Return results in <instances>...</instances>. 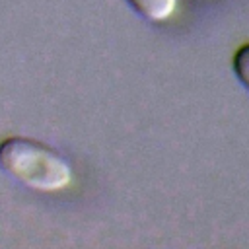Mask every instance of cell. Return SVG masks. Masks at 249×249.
I'll return each mask as SVG.
<instances>
[{
    "label": "cell",
    "instance_id": "1",
    "mask_svg": "<svg viewBox=\"0 0 249 249\" xmlns=\"http://www.w3.org/2000/svg\"><path fill=\"white\" fill-rule=\"evenodd\" d=\"M0 167L35 191H60L72 181L70 163L54 148L27 136L0 142Z\"/></svg>",
    "mask_w": 249,
    "mask_h": 249
},
{
    "label": "cell",
    "instance_id": "3",
    "mask_svg": "<svg viewBox=\"0 0 249 249\" xmlns=\"http://www.w3.org/2000/svg\"><path fill=\"white\" fill-rule=\"evenodd\" d=\"M231 68L235 78L249 89V41L239 45L231 58Z\"/></svg>",
    "mask_w": 249,
    "mask_h": 249
},
{
    "label": "cell",
    "instance_id": "2",
    "mask_svg": "<svg viewBox=\"0 0 249 249\" xmlns=\"http://www.w3.org/2000/svg\"><path fill=\"white\" fill-rule=\"evenodd\" d=\"M126 2L144 19L161 21V19H167L173 14L177 0H126Z\"/></svg>",
    "mask_w": 249,
    "mask_h": 249
}]
</instances>
